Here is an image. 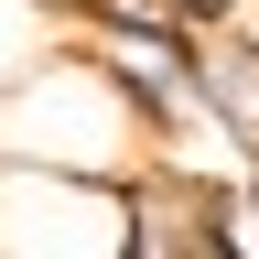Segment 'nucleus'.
Instances as JSON below:
<instances>
[{
  "label": "nucleus",
  "instance_id": "2",
  "mask_svg": "<svg viewBox=\"0 0 259 259\" xmlns=\"http://www.w3.org/2000/svg\"><path fill=\"white\" fill-rule=\"evenodd\" d=\"M0 259H130V173L0 162Z\"/></svg>",
  "mask_w": 259,
  "mask_h": 259
},
{
  "label": "nucleus",
  "instance_id": "9",
  "mask_svg": "<svg viewBox=\"0 0 259 259\" xmlns=\"http://www.w3.org/2000/svg\"><path fill=\"white\" fill-rule=\"evenodd\" d=\"M248 11H259V0H248Z\"/></svg>",
  "mask_w": 259,
  "mask_h": 259
},
{
  "label": "nucleus",
  "instance_id": "4",
  "mask_svg": "<svg viewBox=\"0 0 259 259\" xmlns=\"http://www.w3.org/2000/svg\"><path fill=\"white\" fill-rule=\"evenodd\" d=\"M194 87H205V119L227 130V141L259 151V11L194 32Z\"/></svg>",
  "mask_w": 259,
  "mask_h": 259
},
{
  "label": "nucleus",
  "instance_id": "8",
  "mask_svg": "<svg viewBox=\"0 0 259 259\" xmlns=\"http://www.w3.org/2000/svg\"><path fill=\"white\" fill-rule=\"evenodd\" d=\"M248 173H259V151H248Z\"/></svg>",
  "mask_w": 259,
  "mask_h": 259
},
{
  "label": "nucleus",
  "instance_id": "5",
  "mask_svg": "<svg viewBox=\"0 0 259 259\" xmlns=\"http://www.w3.org/2000/svg\"><path fill=\"white\" fill-rule=\"evenodd\" d=\"M65 32H76V11L65 0H0V87H22L32 65H44Z\"/></svg>",
  "mask_w": 259,
  "mask_h": 259
},
{
  "label": "nucleus",
  "instance_id": "7",
  "mask_svg": "<svg viewBox=\"0 0 259 259\" xmlns=\"http://www.w3.org/2000/svg\"><path fill=\"white\" fill-rule=\"evenodd\" d=\"M173 11H184V22H238L248 0H173Z\"/></svg>",
  "mask_w": 259,
  "mask_h": 259
},
{
  "label": "nucleus",
  "instance_id": "1",
  "mask_svg": "<svg viewBox=\"0 0 259 259\" xmlns=\"http://www.w3.org/2000/svg\"><path fill=\"white\" fill-rule=\"evenodd\" d=\"M0 162H76V173H141L151 162V130L87 32H65L22 87H0Z\"/></svg>",
  "mask_w": 259,
  "mask_h": 259
},
{
  "label": "nucleus",
  "instance_id": "3",
  "mask_svg": "<svg viewBox=\"0 0 259 259\" xmlns=\"http://www.w3.org/2000/svg\"><path fill=\"white\" fill-rule=\"evenodd\" d=\"M216 194H227V173L151 151L130 173V259H216Z\"/></svg>",
  "mask_w": 259,
  "mask_h": 259
},
{
  "label": "nucleus",
  "instance_id": "6",
  "mask_svg": "<svg viewBox=\"0 0 259 259\" xmlns=\"http://www.w3.org/2000/svg\"><path fill=\"white\" fill-rule=\"evenodd\" d=\"M216 259H259V173H227V194H216Z\"/></svg>",
  "mask_w": 259,
  "mask_h": 259
}]
</instances>
